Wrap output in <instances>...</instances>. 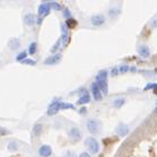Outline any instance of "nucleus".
Instances as JSON below:
<instances>
[{"mask_svg":"<svg viewBox=\"0 0 157 157\" xmlns=\"http://www.w3.org/2000/svg\"><path fill=\"white\" fill-rule=\"evenodd\" d=\"M86 129H88L91 134H98L101 130V122L97 119H88L86 121Z\"/></svg>","mask_w":157,"mask_h":157,"instance_id":"obj_1","label":"nucleus"},{"mask_svg":"<svg viewBox=\"0 0 157 157\" xmlns=\"http://www.w3.org/2000/svg\"><path fill=\"white\" fill-rule=\"evenodd\" d=\"M85 145H86V147L89 148V151H91L92 154H97V153H99V151H100V145H99L98 140L94 139V138L89 137L88 139L85 140Z\"/></svg>","mask_w":157,"mask_h":157,"instance_id":"obj_2","label":"nucleus"},{"mask_svg":"<svg viewBox=\"0 0 157 157\" xmlns=\"http://www.w3.org/2000/svg\"><path fill=\"white\" fill-rule=\"evenodd\" d=\"M105 23V17L102 13H95L91 17V24L93 26H101Z\"/></svg>","mask_w":157,"mask_h":157,"instance_id":"obj_3","label":"nucleus"},{"mask_svg":"<svg viewBox=\"0 0 157 157\" xmlns=\"http://www.w3.org/2000/svg\"><path fill=\"white\" fill-rule=\"evenodd\" d=\"M61 59H62V54H55V55L48 56V57L44 61V64H45V65H55V64L59 63Z\"/></svg>","mask_w":157,"mask_h":157,"instance_id":"obj_4","label":"nucleus"},{"mask_svg":"<svg viewBox=\"0 0 157 157\" xmlns=\"http://www.w3.org/2000/svg\"><path fill=\"white\" fill-rule=\"evenodd\" d=\"M91 91H92V94H93V98H94V100H97V101H100V100L102 99V93H101V90L99 89L98 84H97V82L92 83Z\"/></svg>","mask_w":157,"mask_h":157,"instance_id":"obj_5","label":"nucleus"},{"mask_svg":"<svg viewBox=\"0 0 157 157\" xmlns=\"http://www.w3.org/2000/svg\"><path fill=\"white\" fill-rule=\"evenodd\" d=\"M59 101H54L52 102L48 107V110H47V115L48 116H54L56 115L57 112L59 111Z\"/></svg>","mask_w":157,"mask_h":157,"instance_id":"obj_6","label":"nucleus"},{"mask_svg":"<svg viewBox=\"0 0 157 157\" xmlns=\"http://www.w3.org/2000/svg\"><path fill=\"white\" fill-rule=\"evenodd\" d=\"M38 154L42 157H49L52 155V148L48 145H43L38 149Z\"/></svg>","mask_w":157,"mask_h":157,"instance_id":"obj_7","label":"nucleus"},{"mask_svg":"<svg viewBox=\"0 0 157 157\" xmlns=\"http://www.w3.org/2000/svg\"><path fill=\"white\" fill-rule=\"evenodd\" d=\"M8 47L11 51H17V49L20 47V39L16 38V37H13L8 40Z\"/></svg>","mask_w":157,"mask_h":157,"instance_id":"obj_8","label":"nucleus"},{"mask_svg":"<svg viewBox=\"0 0 157 157\" xmlns=\"http://www.w3.org/2000/svg\"><path fill=\"white\" fill-rule=\"evenodd\" d=\"M49 10H51V7H49L48 3H42V5H39L38 7V15L40 17H44V16H47L49 13Z\"/></svg>","mask_w":157,"mask_h":157,"instance_id":"obj_9","label":"nucleus"},{"mask_svg":"<svg viewBox=\"0 0 157 157\" xmlns=\"http://www.w3.org/2000/svg\"><path fill=\"white\" fill-rule=\"evenodd\" d=\"M116 132H117L119 136H126V135L129 132V128H128L127 124H119L117 127H116Z\"/></svg>","mask_w":157,"mask_h":157,"instance_id":"obj_10","label":"nucleus"},{"mask_svg":"<svg viewBox=\"0 0 157 157\" xmlns=\"http://www.w3.org/2000/svg\"><path fill=\"white\" fill-rule=\"evenodd\" d=\"M69 136L71 139H73V140H78V139H81L82 134L78 128L73 127V128H71V130L69 131Z\"/></svg>","mask_w":157,"mask_h":157,"instance_id":"obj_11","label":"nucleus"},{"mask_svg":"<svg viewBox=\"0 0 157 157\" xmlns=\"http://www.w3.org/2000/svg\"><path fill=\"white\" fill-rule=\"evenodd\" d=\"M24 23L26 24L27 26H33L34 24L36 23V18L34 13H26L24 17Z\"/></svg>","mask_w":157,"mask_h":157,"instance_id":"obj_12","label":"nucleus"},{"mask_svg":"<svg viewBox=\"0 0 157 157\" xmlns=\"http://www.w3.org/2000/svg\"><path fill=\"white\" fill-rule=\"evenodd\" d=\"M138 54L143 56V57H148L151 55V51H149L147 46H139L138 47Z\"/></svg>","mask_w":157,"mask_h":157,"instance_id":"obj_13","label":"nucleus"},{"mask_svg":"<svg viewBox=\"0 0 157 157\" xmlns=\"http://www.w3.org/2000/svg\"><path fill=\"white\" fill-rule=\"evenodd\" d=\"M97 84H98L99 89L101 90V92H103V93H108V83H107V81H97Z\"/></svg>","mask_w":157,"mask_h":157,"instance_id":"obj_14","label":"nucleus"},{"mask_svg":"<svg viewBox=\"0 0 157 157\" xmlns=\"http://www.w3.org/2000/svg\"><path fill=\"white\" fill-rule=\"evenodd\" d=\"M107 78H108V72L105 70H101L97 75V81H107Z\"/></svg>","mask_w":157,"mask_h":157,"instance_id":"obj_15","label":"nucleus"},{"mask_svg":"<svg viewBox=\"0 0 157 157\" xmlns=\"http://www.w3.org/2000/svg\"><path fill=\"white\" fill-rule=\"evenodd\" d=\"M42 131H43V126L40 124H36L33 127V135L35 137H38L39 135L42 134Z\"/></svg>","mask_w":157,"mask_h":157,"instance_id":"obj_16","label":"nucleus"},{"mask_svg":"<svg viewBox=\"0 0 157 157\" xmlns=\"http://www.w3.org/2000/svg\"><path fill=\"white\" fill-rule=\"evenodd\" d=\"M90 100H91L90 95H89L88 93H85V94H83L82 97H80L78 103V105H85V103H89V102H90Z\"/></svg>","mask_w":157,"mask_h":157,"instance_id":"obj_17","label":"nucleus"},{"mask_svg":"<svg viewBox=\"0 0 157 157\" xmlns=\"http://www.w3.org/2000/svg\"><path fill=\"white\" fill-rule=\"evenodd\" d=\"M124 98H117L113 100V107H116V108H121V105L124 103Z\"/></svg>","mask_w":157,"mask_h":157,"instance_id":"obj_18","label":"nucleus"},{"mask_svg":"<svg viewBox=\"0 0 157 157\" xmlns=\"http://www.w3.org/2000/svg\"><path fill=\"white\" fill-rule=\"evenodd\" d=\"M74 105L72 103H65V102H61L59 103V110H65V109H74Z\"/></svg>","mask_w":157,"mask_h":157,"instance_id":"obj_19","label":"nucleus"},{"mask_svg":"<svg viewBox=\"0 0 157 157\" xmlns=\"http://www.w3.org/2000/svg\"><path fill=\"white\" fill-rule=\"evenodd\" d=\"M76 20L75 19H73V18H69V19L66 20V23H65V25L67 26V28H73V27H75L76 26Z\"/></svg>","mask_w":157,"mask_h":157,"instance_id":"obj_20","label":"nucleus"},{"mask_svg":"<svg viewBox=\"0 0 157 157\" xmlns=\"http://www.w3.org/2000/svg\"><path fill=\"white\" fill-rule=\"evenodd\" d=\"M119 13H120V9L119 8H111V9L109 10V16L112 17V18L117 17Z\"/></svg>","mask_w":157,"mask_h":157,"instance_id":"obj_21","label":"nucleus"},{"mask_svg":"<svg viewBox=\"0 0 157 157\" xmlns=\"http://www.w3.org/2000/svg\"><path fill=\"white\" fill-rule=\"evenodd\" d=\"M36 51H37V44L34 42V43H32L29 45V47H28V53H29L30 55H34V54L36 53Z\"/></svg>","mask_w":157,"mask_h":157,"instance_id":"obj_22","label":"nucleus"},{"mask_svg":"<svg viewBox=\"0 0 157 157\" xmlns=\"http://www.w3.org/2000/svg\"><path fill=\"white\" fill-rule=\"evenodd\" d=\"M18 149V145H17V143H15V141H10L9 144H8V151H15Z\"/></svg>","mask_w":157,"mask_h":157,"instance_id":"obj_23","label":"nucleus"},{"mask_svg":"<svg viewBox=\"0 0 157 157\" xmlns=\"http://www.w3.org/2000/svg\"><path fill=\"white\" fill-rule=\"evenodd\" d=\"M49 7L51 8H53L54 10H61L62 9V7L59 6V3H57L56 1H51V2H48Z\"/></svg>","mask_w":157,"mask_h":157,"instance_id":"obj_24","label":"nucleus"},{"mask_svg":"<svg viewBox=\"0 0 157 157\" xmlns=\"http://www.w3.org/2000/svg\"><path fill=\"white\" fill-rule=\"evenodd\" d=\"M26 56H27V53L26 52L19 53V54L17 55V57H16V61H18V62H23L24 59H26Z\"/></svg>","mask_w":157,"mask_h":157,"instance_id":"obj_25","label":"nucleus"},{"mask_svg":"<svg viewBox=\"0 0 157 157\" xmlns=\"http://www.w3.org/2000/svg\"><path fill=\"white\" fill-rule=\"evenodd\" d=\"M61 43H62V40H61V38H59V40L56 42L55 45H54L52 48H51V52H52V53H56V52H57V51H59V46H61Z\"/></svg>","mask_w":157,"mask_h":157,"instance_id":"obj_26","label":"nucleus"},{"mask_svg":"<svg viewBox=\"0 0 157 157\" xmlns=\"http://www.w3.org/2000/svg\"><path fill=\"white\" fill-rule=\"evenodd\" d=\"M23 64H26V65H36V61H34V59H26L23 61Z\"/></svg>","mask_w":157,"mask_h":157,"instance_id":"obj_27","label":"nucleus"},{"mask_svg":"<svg viewBox=\"0 0 157 157\" xmlns=\"http://www.w3.org/2000/svg\"><path fill=\"white\" fill-rule=\"evenodd\" d=\"M156 88H157V84H155V83H154V84H151H151H148L145 89H146V90H149V89H153V90H155Z\"/></svg>","mask_w":157,"mask_h":157,"instance_id":"obj_28","label":"nucleus"},{"mask_svg":"<svg viewBox=\"0 0 157 157\" xmlns=\"http://www.w3.org/2000/svg\"><path fill=\"white\" fill-rule=\"evenodd\" d=\"M128 70H129V67H128L127 65H122V66L120 67V72H121V73H124V72H127Z\"/></svg>","mask_w":157,"mask_h":157,"instance_id":"obj_29","label":"nucleus"},{"mask_svg":"<svg viewBox=\"0 0 157 157\" xmlns=\"http://www.w3.org/2000/svg\"><path fill=\"white\" fill-rule=\"evenodd\" d=\"M64 157H75V155L73 154L72 151H66V154L64 155Z\"/></svg>","mask_w":157,"mask_h":157,"instance_id":"obj_30","label":"nucleus"},{"mask_svg":"<svg viewBox=\"0 0 157 157\" xmlns=\"http://www.w3.org/2000/svg\"><path fill=\"white\" fill-rule=\"evenodd\" d=\"M78 157H91V155H89V153L84 151V153H82V154H80V156H78Z\"/></svg>","mask_w":157,"mask_h":157,"instance_id":"obj_31","label":"nucleus"},{"mask_svg":"<svg viewBox=\"0 0 157 157\" xmlns=\"http://www.w3.org/2000/svg\"><path fill=\"white\" fill-rule=\"evenodd\" d=\"M78 112H80L81 115H84L85 112H86V108H84V107H83V108L80 109V111H78Z\"/></svg>","mask_w":157,"mask_h":157,"instance_id":"obj_32","label":"nucleus"},{"mask_svg":"<svg viewBox=\"0 0 157 157\" xmlns=\"http://www.w3.org/2000/svg\"><path fill=\"white\" fill-rule=\"evenodd\" d=\"M117 74H118V69L113 67V69H112V75L115 76V75H117Z\"/></svg>","mask_w":157,"mask_h":157,"instance_id":"obj_33","label":"nucleus"},{"mask_svg":"<svg viewBox=\"0 0 157 157\" xmlns=\"http://www.w3.org/2000/svg\"><path fill=\"white\" fill-rule=\"evenodd\" d=\"M64 16H65V17L71 16V15H70V10L69 9H65V11H64Z\"/></svg>","mask_w":157,"mask_h":157,"instance_id":"obj_34","label":"nucleus"}]
</instances>
